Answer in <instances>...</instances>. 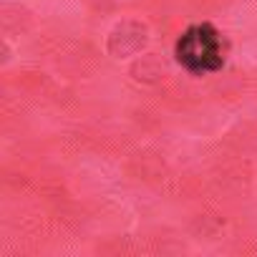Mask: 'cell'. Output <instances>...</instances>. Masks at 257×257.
Returning <instances> with one entry per match:
<instances>
[{
	"label": "cell",
	"instance_id": "6da1fadb",
	"mask_svg": "<svg viewBox=\"0 0 257 257\" xmlns=\"http://www.w3.org/2000/svg\"><path fill=\"white\" fill-rule=\"evenodd\" d=\"M174 56L182 68H187L194 76H204V73H214L222 68L224 43L214 26L197 23V26H189L179 36V41L174 46Z\"/></svg>",
	"mask_w": 257,
	"mask_h": 257
}]
</instances>
